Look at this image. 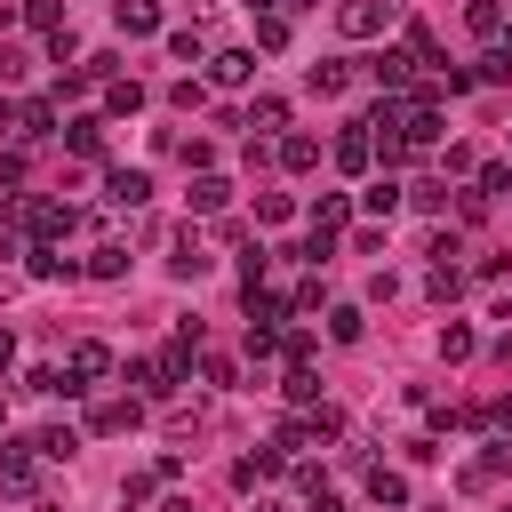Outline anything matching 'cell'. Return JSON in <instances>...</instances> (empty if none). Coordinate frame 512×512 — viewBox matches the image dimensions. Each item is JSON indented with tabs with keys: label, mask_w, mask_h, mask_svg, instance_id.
I'll list each match as a JSON object with an SVG mask.
<instances>
[{
	"label": "cell",
	"mask_w": 512,
	"mask_h": 512,
	"mask_svg": "<svg viewBox=\"0 0 512 512\" xmlns=\"http://www.w3.org/2000/svg\"><path fill=\"white\" fill-rule=\"evenodd\" d=\"M32 456H40V440H0V488H8V496H40Z\"/></svg>",
	"instance_id": "1"
},
{
	"label": "cell",
	"mask_w": 512,
	"mask_h": 512,
	"mask_svg": "<svg viewBox=\"0 0 512 512\" xmlns=\"http://www.w3.org/2000/svg\"><path fill=\"white\" fill-rule=\"evenodd\" d=\"M384 24H392V0H344V8H336V32H344V40H376Z\"/></svg>",
	"instance_id": "2"
},
{
	"label": "cell",
	"mask_w": 512,
	"mask_h": 512,
	"mask_svg": "<svg viewBox=\"0 0 512 512\" xmlns=\"http://www.w3.org/2000/svg\"><path fill=\"white\" fill-rule=\"evenodd\" d=\"M368 80H376L384 96H408V88H416V56H408V48H384V56H368Z\"/></svg>",
	"instance_id": "3"
},
{
	"label": "cell",
	"mask_w": 512,
	"mask_h": 512,
	"mask_svg": "<svg viewBox=\"0 0 512 512\" xmlns=\"http://www.w3.org/2000/svg\"><path fill=\"white\" fill-rule=\"evenodd\" d=\"M16 216H24V232H32V240H40V248H48V240H64V232H72V224H80V216H72V208H56V200H24V208H16Z\"/></svg>",
	"instance_id": "4"
},
{
	"label": "cell",
	"mask_w": 512,
	"mask_h": 512,
	"mask_svg": "<svg viewBox=\"0 0 512 512\" xmlns=\"http://www.w3.org/2000/svg\"><path fill=\"white\" fill-rule=\"evenodd\" d=\"M208 80H216V88H248V80H256V56H248V48H216V56H208Z\"/></svg>",
	"instance_id": "5"
},
{
	"label": "cell",
	"mask_w": 512,
	"mask_h": 512,
	"mask_svg": "<svg viewBox=\"0 0 512 512\" xmlns=\"http://www.w3.org/2000/svg\"><path fill=\"white\" fill-rule=\"evenodd\" d=\"M104 200H112V208H144V200H152V176H144V168H112V176H104Z\"/></svg>",
	"instance_id": "6"
},
{
	"label": "cell",
	"mask_w": 512,
	"mask_h": 512,
	"mask_svg": "<svg viewBox=\"0 0 512 512\" xmlns=\"http://www.w3.org/2000/svg\"><path fill=\"white\" fill-rule=\"evenodd\" d=\"M344 224H352V200H344V192H320V200H312V240H336Z\"/></svg>",
	"instance_id": "7"
},
{
	"label": "cell",
	"mask_w": 512,
	"mask_h": 512,
	"mask_svg": "<svg viewBox=\"0 0 512 512\" xmlns=\"http://www.w3.org/2000/svg\"><path fill=\"white\" fill-rule=\"evenodd\" d=\"M280 464H288L280 448H256V456H240V464H232V488H264V480H272Z\"/></svg>",
	"instance_id": "8"
},
{
	"label": "cell",
	"mask_w": 512,
	"mask_h": 512,
	"mask_svg": "<svg viewBox=\"0 0 512 512\" xmlns=\"http://www.w3.org/2000/svg\"><path fill=\"white\" fill-rule=\"evenodd\" d=\"M368 160H376V144H368V128H360V120H352V128H344V136H336V168H352V176H360V168H368Z\"/></svg>",
	"instance_id": "9"
},
{
	"label": "cell",
	"mask_w": 512,
	"mask_h": 512,
	"mask_svg": "<svg viewBox=\"0 0 512 512\" xmlns=\"http://www.w3.org/2000/svg\"><path fill=\"white\" fill-rule=\"evenodd\" d=\"M88 376H112V344H72V384L88 392Z\"/></svg>",
	"instance_id": "10"
},
{
	"label": "cell",
	"mask_w": 512,
	"mask_h": 512,
	"mask_svg": "<svg viewBox=\"0 0 512 512\" xmlns=\"http://www.w3.org/2000/svg\"><path fill=\"white\" fill-rule=\"evenodd\" d=\"M136 416H144L136 400H96V416H88V424H96V432H136Z\"/></svg>",
	"instance_id": "11"
},
{
	"label": "cell",
	"mask_w": 512,
	"mask_h": 512,
	"mask_svg": "<svg viewBox=\"0 0 512 512\" xmlns=\"http://www.w3.org/2000/svg\"><path fill=\"white\" fill-rule=\"evenodd\" d=\"M112 16H120V32H128V40H144V32H160V8H152V0H120Z\"/></svg>",
	"instance_id": "12"
},
{
	"label": "cell",
	"mask_w": 512,
	"mask_h": 512,
	"mask_svg": "<svg viewBox=\"0 0 512 512\" xmlns=\"http://www.w3.org/2000/svg\"><path fill=\"white\" fill-rule=\"evenodd\" d=\"M304 88H312V96H344V88H352V64H312Z\"/></svg>",
	"instance_id": "13"
},
{
	"label": "cell",
	"mask_w": 512,
	"mask_h": 512,
	"mask_svg": "<svg viewBox=\"0 0 512 512\" xmlns=\"http://www.w3.org/2000/svg\"><path fill=\"white\" fill-rule=\"evenodd\" d=\"M64 144H72L80 160H96V152H104V120H88V112H80V120L64 128Z\"/></svg>",
	"instance_id": "14"
},
{
	"label": "cell",
	"mask_w": 512,
	"mask_h": 512,
	"mask_svg": "<svg viewBox=\"0 0 512 512\" xmlns=\"http://www.w3.org/2000/svg\"><path fill=\"white\" fill-rule=\"evenodd\" d=\"M360 200H368V216H392V208L408 200V184H392V176H376V184H368Z\"/></svg>",
	"instance_id": "15"
},
{
	"label": "cell",
	"mask_w": 512,
	"mask_h": 512,
	"mask_svg": "<svg viewBox=\"0 0 512 512\" xmlns=\"http://www.w3.org/2000/svg\"><path fill=\"white\" fill-rule=\"evenodd\" d=\"M120 272H128V248H120V240H104V248L88 256V280H120Z\"/></svg>",
	"instance_id": "16"
},
{
	"label": "cell",
	"mask_w": 512,
	"mask_h": 512,
	"mask_svg": "<svg viewBox=\"0 0 512 512\" xmlns=\"http://www.w3.org/2000/svg\"><path fill=\"white\" fill-rule=\"evenodd\" d=\"M280 168H296V176L320 168V144H312V136H288V144H280Z\"/></svg>",
	"instance_id": "17"
},
{
	"label": "cell",
	"mask_w": 512,
	"mask_h": 512,
	"mask_svg": "<svg viewBox=\"0 0 512 512\" xmlns=\"http://www.w3.org/2000/svg\"><path fill=\"white\" fill-rule=\"evenodd\" d=\"M224 200H232V184H224V176H200V184H192V208H200V216H216Z\"/></svg>",
	"instance_id": "18"
},
{
	"label": "cell",
	"mask_w": 512,
	"mask_h": 512,
	"mask_svg": "<svg viewBox=\"0 0 512 512\" xmlns=\"http://www.w3.org/2000/svg\"><path fill=\"white\" fill-rule=\"evenodd\" d=\"M32 272H40V280H72V272H88V264H72V256H56V248H32Z\"/></svg>",
	"instance_id": "19"
},
{
	"label": "cell",
	"mask_w": 512,
	"mask_h": 512,
	"mask_svg": "<svg viewBox=\"0 0 512 512\" xmlns=\"http://www.w3.org/2000/svg\"><path fill=\"white\" fill-rule=\"evenodd\" d=\"M168 264H176V280H200V272H208V256H200V240H192V232L176 240V256H168Z\"/></svg>",
	"instance_id": "20"
},
{
	"label": "cell",
	"mask_w": 512,
	"mask_h": 512,
	"mask_svg": "<svg viewBox=\"0 0 512 512\" xmlns=\"http://www.w3.org/2000/svg\"><path fill=\"white\" fill-rule=\"evenodd\" d=\"M360 328H368L360 304H336V312H328V336H336V344H360Z\"/></svg>",
	"instance_id": "21"
},
{
	"label": "cell",
	"mask_w": 512,
	"mask_h": 512,
	"mask_svg": "<svg viewBox=\"0 0 512 512\" xmlns=\"http://www.w3.org/2000/svg\"><path fill=\"white\" fill-rule=\"evenodd\" d=\"M368 496H376V504H408V480H400V472H384V464H376V472H368Z\"/></svg>",
	"instance_id": "22"
},
{
	"label": "cell",
	"mask_w": 512,
	"mask_h": 512,
	"mask_svg": "<svg viewBox=\"0 0 512 512\" xmlns=\"http://www.w3.org/2000/svg\"><path fill=\"white\" fill-rule=\"evenodd\" d=\"M248 120H256V128H288V96H256Z\"/></svg>",
	"instance_id": "23"
},
{
	"label": "cell",
	"mask_w": 512,
	"mask_h": 512,
	"mask_svg": "<svg viewBox=\"0 0 512 512\" xmlns=\"http://www.w3.org/2000/svg\"><path fill=\"white\" fill-rule=\"evenodd\" d=\"M280 392H288L296 408H312V400H320V376H312V368H288V384H280Z\"/></svg>",
	"instance_id": "24"
},
{
	"label": "cell",
	"mask_w": 512,
	"mask_h": 512,
	"mask_svg": "<svg viewBox=\"0 0 512 512\" xmlns=\"http://www.w3.org/2000/svg\"><path fill=\"white\" fill-rule=\"evenodd\" d=\"M72 448H80V432H72V424H48V432H40V456H56V464H64Z\"/></svg>",
	"instance_id": "25"
},
{
	"label": "cell",
	"mask_w": 512,
	"mask_h": 512,
	"mask_svg": "<svg viewBox=\"0 0 512 512\" xmlns=\"http://www.w3.org/2000/svg\"><path fill=\"white\" fill-rule=\"evenodd\" d=\"M464 24H472L480 40H488V32H504V16H496V0H472V8H464Z\"/></svg>",
	"instance_id": "26"
},
{
	"label": "cell",
	"mask_w": 512,
	"mask_h": 512,
	"mask_svg": "<svg viewBox=\"0 0 512 512\" xmlns=\"http://www.w3.org/2000/svg\"><path fill=\"white\" fill-rule=\"evenodd\" d=\"M136 104H144L136 80H112V88H104V112H136Z\"/></svg>",
	"instance_id": "27"
},
{
	"label": "cell",
	"mask_w": 512,
	"mask_h": 512,
	"mask_svg": "<svg viewBox=\"0 0 512 512\" xmlns=\"http://www.w3.org/2000/svg\"><path fill=\"white\" fill-rule=\"evenodd\" d=\"M24 136H32V144L56 136V104H24Z\"/></svg>",
	"instance_id": "28"
},
{
	"label": "cell",
	"mask_w": 512,
	"mask_h": 512,
	"mask_svg": "<svg viewBox=\"0 0 512 512\" xmlns=\"http://www.w3.org/2000/svg\"><path fill=\"white\" fill-rule=\"evenodd\" d=\"M288 216H296L288 192H264V200H256V224H288Z\"/></svg>",
	"instance_id": "29"
},
{
	"label": "cell",
	"mask_w": 512,
	"mask_h": 512,
	"mask_svg": "<svg viewBox=\"0 0 512 512\" xmlns=\"http://www.w3.org/2000/svg\"><path fill=\"white\" fill-rule=\"evenodd\" d=\"M424 288L448 304V296H464V272H456V264H432V280H424Z\"/></svg>",
	"instance_id": "30"
},
{
	"label": "cell",
	"mask_w": 512,
	"mask_h": 512,
	"mask_svg": "<svg viewBox=\"0 0 512 512\" xmlns=\"http://www.w3.org/2000/svg\"><path fill=\"white\" fill-rule=\"evenodd\" d=\"M168 48H176L184 64H208V40H200V32H168Z\"/></svg>",
	"instance_id": "31"
},
{
	"label": "cell",
	"mask_w": 512,
	"mask_h": 512,
	"mask_svg": "<svg viewBox=\"0 0 512 512\" xmlns=\"http://www.w3.org/2000/svg\"><path fill=\"white\" fill-rule=\"evenodd\" d=\"M408 200H416V208H448V184H440V176H424V184H408Z\"/></svg>",
	"instance_id": "32"
},
{
	"label": "cell",
	"mask_w": 512,
	"mask_h": 512,
	"mask_svg": "<svg viewBox=\"0 0 512 512\" xmlns=\"http://www.w3.org/2000/svg\"><path fill=\"white\" fill-rule=\"evenodd\" d=\"M440 352H448V360H472V328L448 320V328H440Z\"/></svg>",
	"instance_id": "33"
},
{
	"label": "cell",
	"mask_w": 512,
	"mask_h": 512,
	"mask_svg": "<svg viewBox=\"0 0 512 512\" xmlns=\"http://www.w3.org/2000/svg\"><path fill=\"white\" fill-rule=\"evenodd\" d=\"M256 40H264V48H280V40H288V16H280V8H272V16H256Z\"/></svg>",
	"instance_id": "34"
},
{
	"label": "cell",
	"mask_w": 512,
	"mask_h": 512,
	"mask_svg": "<svg viewBox=\"0 0 512 512\" xmlns=\"http://www.w3.org/2000/svg\"><path fill=\"white\" fill-rule=\"evenodd\" d=\"M152 480H160V472H128V480H120V504H144V496H152Z\"/></svg>",
	"instance_id": "35"
},
{
	"label": "cell",
	"mask_w": 512,
	"mask_h": 512,
	"mask_svg": "<svg viewBox=\"0 0 512 512\" xmlns=\"http://www.w3.org/2000/svg\"><path fill=\"white\" fill-rule=\"evenodd\" d=\"M24 24L32 32H56V0H24Z\"/></svg>",
	"instance_id": "36"
},
{
	"label": "cell",
	"mask_w": 512,
	"mask_h": 512,
	"mask_svg": "<svg viewBox=\"0 0 512 512\" xmlns=\"http://www.w3.org/2000/svg\"><path fill=\"white\" fill-rule=\"evenodd\" d=\"M16 72H24V56H16V48H0V80H16Z\"/></svg>",
	"instance_id": "37"
},
{
	"label": "cell",
	"mask_w": 512,
	"mask_h": 512,
	"mask_svg": "<svg viewBox=\"0 0 512 512\" xmlns=\"http://www.w3.org/2000/svg\"><path fill=\"white\" fill-rule=\"evenodd\" d=\"M304 504H312V512H344V504H336V496H328V488H320V496H304Z\"/></svg>",
	"instance_id": "38"
},
{
	"label": "cell",
	"mask_w": 512,
	"mask_h": 512,
	"mask_svg": "<svg viewBox=\"0 0 512 512\" xmlns=\"http://www.w3.org/2000/svg\"><path fill=\"white\" fill-rule=\"evenodd\" d=\"M8 360H16V336H8V328H0V368H8Z\"/></svg>",
	"instance_id": "39"
},
{
	"label": "cell",
	"mask_w": 512,
	"mask_h": 512,
	"mask_svg": "<svg viewBox=\"0 0 512 512\" xmlns=\"http://www.w3.org/2000/svg\"><path fill=\"white\" fill-rule=\"evenodd\" d=\"M160 512H192V496H168V504H160Z\"/></svg>",
	"instance_id": "40"
},
{
	"label": "cell",
	"mask_w": 512,
	"mask_h": 512,
	"mask_svg": "<svg viewBox=\"0 0 512 512\" xmlns=\"http://www.w3.org/2000/svg\"><path fill=\"white\" fill-rule=\"evenodd\" d=\"M288 8H320V0H280V16H288Z\"/></svg>",
	"instance_id": "41"
},
{
	"label": "cell",
	"mask_w": 512,
	"mask_h": 512,
	"mask_svg": "<svg viewBox=\"0 0 512 512\" xmlns=\"http://www.w3.org/2000/svg\"><path fill=\"white\" fill-rule=\"evenodd\" d=\"M248 8H256V16H272V8H280V0H248Z\"/></svg>",
	"instance_id": "42"
},
{
	"label": "cell",
	"mask_w": 512,
	"mask_h": 512,
	"mask_svg": "<svg viewBox=\"0 0 512 512\" xmlns=\"http://www.w3.org/2000/svg\"><path fill=\"white\" fill-rule=\"evenodd\" d=\"M504 168H512V160H504Z\"/></svg>",
	"instance_id": "43"
},
{
	"label": "cell",
	"mask_w": 512,
	"mask_h": 512,
	"mask_svg": "<svg viewBox=\"0 0 512 512\" xmlns=\"http://www.w3.org/2000/svg\"><path fill=\"white\" fill-rule=\"evenodd\" d=\"M504 512H512V504H504Z\"/></svg>",
	"instance_id": "44"
}]
</instances>
